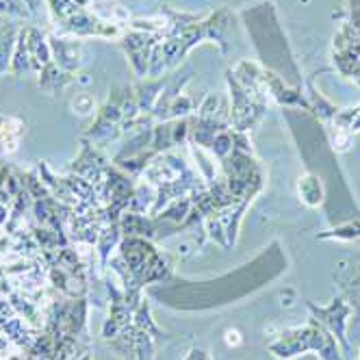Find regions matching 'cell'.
I'll list each match as a JSON object with an SVG mask.
<instances>
[{"label":"cell","instance_id":"obj_1","mask_svg":"<svg viewBox=\"0 0 360 360\" xmlns=\"http://www.w3.org/2000/svg\"><path fill=\"white\" fill-rule=\"evenodd\" d=\"M306 347L321 349L323 356L330 358V360L337 358V356H334V343H332V339L326 337V334L319 328H315V326H311V328L304 330V332L302 330L291 332L289 337H285L278 345H274V352L278 356H293V354H297L300 349H306Z\"/></svg>","mask_w":360,"mask_h":360}]
</instances>
